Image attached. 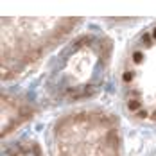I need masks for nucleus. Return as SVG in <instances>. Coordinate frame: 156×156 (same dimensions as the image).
I'll list each match as a JSON object with an SVG mask.
<instances>
[{"instance_id":"1","label":"nucleus","mask_w":156,"mask_h":156,"mask_svg":"<svg viewBox=\"0 0 156 156\" xmlns=\"http://www.w3.org/2000/svg\"><path fill=\"white\" fill-rule=\"evenodd\" d=\"M113 52V41L99 32L76 38L52 61L45 77V95L54 102L84 101L101 92Z\"/></svg>"},{"instance_id":"2","label":"nucleus","mask_w":156,"mask_h":156,"mask_svg":"<svg viewBox=\"0 0 156 156\" xmlns=\"http://www.w3.org/2000/svg\"><path fill=\"white\" fill-rule=\"evenodd\" d=\"M79 23L77 18H2V79L25 74Z\"/></svg>"},{"instance_id":"3","label":"nucleus","mask_w":156,"mask_h":156,"mask_svg":"<svg viewBox=\"0 0 156 156\" xmlns=\"http://www.w3.org/2000/svg\"><path fill=\"white\" fill-rule=\"evenodd\" d=\"M120 126L104 109L70 111L50 131L52 156H120Z\"/></svg>"},{"instance_id":"4","label":"nucleus","mask_w":156,"mask_h":156,"mask_svg":"<svg viewBox=\"0 0 156 156\" xmlns=\"http://www.w3.org/2000/svg\"><path fill=\"white\" fill-rule=\"evenodd\" d=\"M126 111L147 124H156V23L129 45L120 68Z\"/></svg>"},{"instance_id":"5","label":"nucleus","mask_w":156,"mask_h":156,"mask_svg":"<svg viewBox=\"0 0 156 156\" xmlns=\"http://www.w3.org/2000/svg\"><path fill=\"white\" fill-rule=\"evenodd\" d=\"M32 115L34 108L29 101L11 92H2V138L25 124Z\"/></svg>"},{"instance_id":"6","label":"nucleus","mask_w":156,"mask_h":156,"mask_svg":"<svg viewBox=\"0 0 156 156\" xmlns=\"http://www.w3.org/2000/svg\"><path fill=\"white\" fill-rule=\"evenodd\" d=\"M2 156H43L41 147L34 140H20L4 149Z\"/></svg>"}]
</instances>
